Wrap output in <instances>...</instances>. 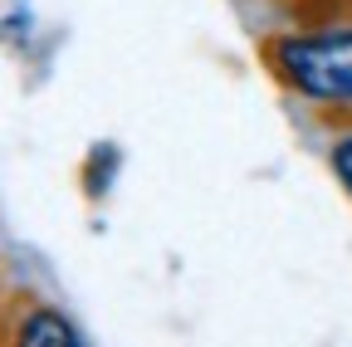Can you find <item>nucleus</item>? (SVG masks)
<instances>
[{"mask_svg":"<svg viewBox=\"0 0 352 347\" xmlns=\"http://www.w3.org/2000/svg\"><path fill=\"white\" fill-rule=\"evenodd\" d=\"M279 78L303 98L318 103H352V25L318 30V34H284L270 49Z\"/></svg>","mask_w":352,"mask_h":347,"instance_id":"f257e3e1","label":"nucleus"},{"mask_svg":"<svg viewBox=\"0 0 352 347\" xmlns=\"http://www.w3.org/2000/svg\"><path fill=\"white\" fill-rule=\"evenodd\" d=\"M15 347H88V342H83V333H78L64 313H54V309H30V313L20 318V328H15Z\"/></svg>","mask_w":352,"mask_h":347,"instance_id":"f03ea898","label":"nucleus"},{"mask_svg":"<svg viewBox=\"0 0 352 347\" xmlns=\"http://www.w3.org/2000/svg\"><path fill=\"white\" fill-rule=\"evenodd\" d=\"M333 166H338V177H342V186L352 191V137H342V142L333 147Z\"/></svg>","mask_w":352,"mask_h":347,"instance_id":"7ed1b4c3","label":"nucleus"}]
</instances>
